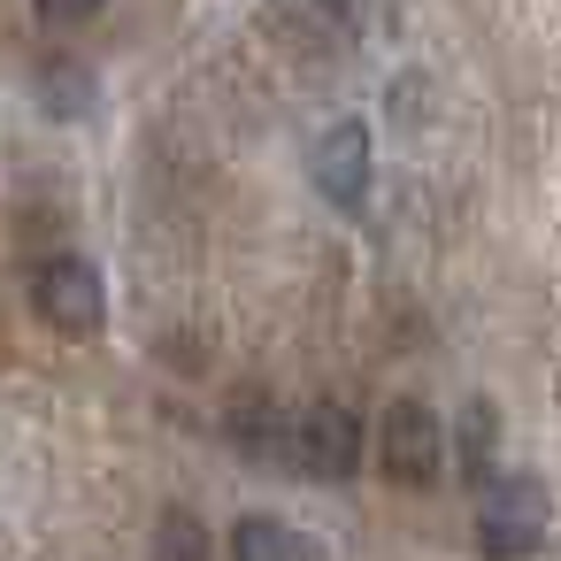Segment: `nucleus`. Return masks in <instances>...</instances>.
<instances>
[{
	"label": "nucleus",
	"instance_id": "obj_1",
	"mask_svg": "<svg viewBox=\"0 0 561 561\" xmlns=\"http://www.w3.org/2000/svg\"><path fill=\"white\" fill-rule=\"evenodd\" d=\"M546 546V484L538 477H492L477 492V553L484 561H530Z\"/></svg>",
	"mask_w": 561,
	"mask_h": 561
},
{
	"label": "nucleus",
	"instance_id": "obj_2",
	"mask_svg": "<svg viewBox=\"0 0 561 561\" xmlns=\"http://www.w3.org/2000/svg\"><path fill=\"white\" fill-rule=\"evenodd\" d=\"M285 461L300 477H323V484L354 477L362 469V415L339 408V400H316V408L285 415Z\"/></svg>",
	"mask_w": 561,
	"mask_h": 561
},
{
	"label": "nucleus",
	"instance_id": "obj_3",
	"mask_svg": "<svg viewBox=\"0 0 561 561\" xmlns=\"http://www.w3.org/2000/svg\"><path fill=\"white\" fill-rule=\"evenodd\" d=\"M377 469H385L392 484H408V492L438 484V469H446V431H438V415H431L423 400H392V408H385V423H377Z\"/></svg>",
	"mask_w": 561,
	"mask_h": 561
},
{
	"label": "nucleus",
	"instance_id": "obj_4",
	"mask_svg": "<svg viewBox=\"0 0 561 561\" xmlns=\"http://www.w3.org/2000/svg\"><path fill=\"white\" fill-rule=\"evenodd\" d=\"M32 308H39V323H55V331H70V339H93V331H101V316H108L101 270H93V262H78V254L39 262V270H32Z\"/></svg>",
	"mask_w": 561,
	"mask_h": 561
},
{
	"label": "nucleus",
	"instance_id": "obj_5",
	"mask_svg": "<svg viewBox=\"0 0 561 561\" xmlns=\"http://www.w3.org/2000/svg\"><path fill=\"white\" fill-rule=\"evenodd\" d=\"M316 193L331 201V208H362V193H369V124L362 116H339L323 139H316Z\"/></svg>",
	"mask_w": 561,
	"mask_h": 561
},
{
	"label": "nucleus",
	"instance_id": "obj_6",
	"mask_svg": "<svg viewBox=\"0 0 561 561\" xmlns=\"http://www.w3.org/2000/svg\"><path fill=\"white\" fill-rule=\"evenodd\" d=\"M231 561H316V546L293 523H277V515H247L231 530Z\"/></svg>",
	"mask_w": 561,
	"mask_h": 561
},
{
	"label": "nucleus",
	"instance_id": "obj_7",
	"mask_svg": "<svg viewBox=\"0 0 561 561\" xmlns=\"http://www.w3.org/2000/svg\"><path fill=\"white\" fill-rule=\"evenodd\" d=\"M454 446H461V477L484 492V484H492V446H500V415H492V400H469V408H461Z\"/></svg>",
	"mask_w": 561,
	"mask_h": 561
},
{
	"label": "nucleus",
	"instance_id": "obj_8",
	"mask_svg": "<svg viewBox=\"0 0 561 561\" xmlns=\"http://www.w3.org/2000/svg\"><path fill=\"white\" fill-rule=\"evenodd\" d=\"M154 561H208V530L193 507H162L154 523Z\"/></svg>",
	"mask_w": 561,
	"mask_h": 561
},
{
	"label": "nucleus",
	"instance_id": "obj_9",
	"mask_svg": "<svg viewBox=\"0 0 561 561\" xmlns=\"http://www.w3.org/2000/svg\"><path fill=\"white\" fill-rule=\"evenodd\" d=\"M285 16H300V32L308 39H339L346 24H354V0H277Z\"/></svg>",
	"mask_w": 561,
	"mask_h": 561
},
{
	"label": "nucleus",
	"instance_id": "obj_10",
	"mask_svg": "<svg viewBox=\"0 0 561 561\" xmlns=\"http://www.w3.org/2000/svg\"><path fill=\"white\" fill-rule=\"evenodd\" d=\"M39 9H47V16H62V24H85L101 0H39Z\"/></svg>",
	"mask_w": 561,
	"mask_h": 561
}]
</instances>
